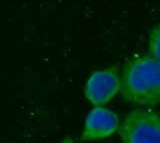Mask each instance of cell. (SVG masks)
<instances>
[{
  "mask_svg": "<svg viewBox=\"0 0 160 143\" xmlns=\"http://www.w3.org/2000/svg\"><path fill=\"white\" fill-rule=\"evenodd\" d=\"M149 50L150 55L160 61V23L157 24L150 32Z\"/></svg>",
  "mask_w": 160,
  "mask_h": 143,
  "instance_id": "cell-5",
  "label": "cell"
},
{
  "mask_svg": "<svg viewBox=\"0 0 160 143\" xmlns=\"http://www.w3.org/2000/svg\"><path fill=\"white\" fill-rule=\"evenodd\" d=\"M118 116L104 107H95L88 113L81 133L82 141H94L110 137L119 129Z\"/></svg>",
  "mask_w": 160,
  "mask_h": 143,
  "instance_id": "cell-4",
  "label": "cell"
},
{
  "mask_svg": "<svg viewBox=\"0 0 160 143\" xmlns=\"http://www.w3.org/2000/svg\"><path fill=\"white\" fill-rule=\"evenodd\" d=\"M121 90V77L116 67L93 72L86 82L85 97L96 107L106 105Z\"/></svg>",
  "mask_w": 160,
  "mask_h": 143,
  "instance_id": "cell-3",
  "label": "cell"
},
{
  "mask_svg": "<svg viewBox=\"0 0 160 143\" xmlns=\"http://www.w3.org/2000/svg\"><path fill=\"white\" fill-rule=\"evenodd\" d=\"M121 95L127 102L142 107L160 103V61L152 55H134L125 63Z\"/></svg>",
  "mask_w": 160,
  "mask_h": 143,
  "instance_id": "cell-1",
  "label": "cell"
},
{
  "mask_svg": "<svg viewBox=\"0 0 160 143\" xmlns=\"http://www.w3.org/2000/svg\"><path fill=\"white\" fill-rule=\"evenodd\" d=\"M60 143H74V141H73V139L71 137H65Z\"/></svg>",
  "mask_w": 160,
  "mask_h": 143,
  "instance_id": "cell-6",
  "label": "cell"
},
{
  "mask_svg": "<svg viewBox=\"0 0 160 143\" xmlns=\"http://www.w3.org/2000/svg\"><path fill=\"white\" fill-rule=\"evenodd\" d=\"M122 143H160V117L152 110L134 109L119 126Z\"/></svg>",
  "mask_w": 160,
  "mask_h": 143,
  "instance_id": "cell-2",
  "label": "cell"
}]
</instances>
